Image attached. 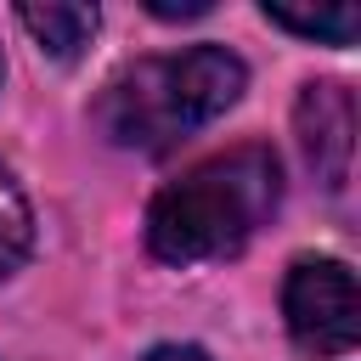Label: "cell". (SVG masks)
I'll return each instance as SVG.
<instances>
[{"instance_id": "cell-9", "label": "cell", "mask_w": 361, "mask_h": 361, "mask_svg": "<svg viewBox=\"0 0 361 361\" xmlns=\"http://www.w3.org/2000/svg\"><path fill=\"white\" fill-rule=\"evenodd\" d=\"M141 361H209V355H203L197 344H152Z\"/></svg>"}, {"instance_id": "cell-1", "label": "cell", "mask_w": 361, "mask_h": 361, "mask_svg": "<svg viewBox=\"0 0 361 361\" xmlns=\"http://www.w3.org/2000/svg\"><path fill=\"white\" fill-rule=\"evenodd\" d=\"M282 203V164L271 147H231L180 180H169L147 209V248L164 265H209L248 248V237Z\"/></svg>"}, {"instance_id": "cell-3", "label": "cell", "mask_w": 361, "mask_h": 361, "mask_svg": "<svg viewBox=\"0 0 361 361\" xmlns=\"http://www.w3.org/2000/svg\"><path fill=\"white\" fill-rule=\"evenodd\" d=\"M282 322L288 338L316 355H350L361 338V299H355V271L344 259H293L282 282Z\"/></svg>"}, {"instance_id": "cell-7", "label": "cell", "mask_w": 361, "mask_h": 361, "mask_svg": "<svg viewBox=\"0 0 361 361\" xmlns=\"http://www.w3.org/2000/svg\"><path fill=\"white\" fill-rule=\"evenodd\" d=\"M28 248H34V214H28V197L11 180V169L0 164V282L28 259Z\"/></svg>"}, {"instance_id": "cell-2", "label": "cell", "mask_w": 361, "mask_h": 361, "mask_svg": "<svg viewBox=\"0 0 361 361\" xmlns=\"http://www.w3.org/2000/svg\"><path fill=\"white\" fill-rule=\"evenodd\" d=\"M248 85V68L226 45H192L180 56H147L124 68L102 96V130L130 152H175L192 130L214 124Z\"/></svg>"}, {"instance_id": "cell-5", "label": "cell", "mask_w": 361, "mask_h": 361, "mask_svg": "<svg viewBox=\"0 0 361 361\" xmlns=\"http://www.w3.org/2000/svg\"><path fill=\"white\" fill-rule=\"evenodd\" d=\"M17 23L34 34V45L56 62H73L90 34H96V6H79V0H51V6H17Z\"/></svg>"}, {"instance_id": "cell-6", "label": "cell", "mask_w": 361, "mask_h": 361, "mask_svg": "<svg viewBox=\"0 0 361 361\" xmlns=\"http://www.w3.org/2000/svg\"><path fill=\"white\" fill-rule=\"evenodd\" d=\"M265 17L299 39H327V45H350L361 34V11L355 6H316V11H299V6H265Z\"/></svg>"}, {"instance_id": "cell-8", "label": "cell", "mask_w": 361, "mask_h": 361, "mask_svg": "<svg viewBox=\"0 0 361 361\" xmlns=\"http://www.w3.org/2000/svg\"><path fill=\"white\" fill-rule=\"evenodd\" d=\"M147 11L164 17V23H175V17H203L209 0H147Z\"/></svg>"}, {"instance_id": "cell-4", "label": "cell", "mask_w": 361, "mask_h": 361, "mask_svg": "<svg viewBox=\"0 0 361 361\" xmlns=\"http://www.w3.org/2000/svg\"><path fill=\"white\" fill-rule=\"evenodd\" d=\"M293 124H299V147H305V164L316 169V180L327 192H338L344 175H350V147H355L350 90L344 85H305L299 107H293Z\"/></svg>"}]
</instances>
